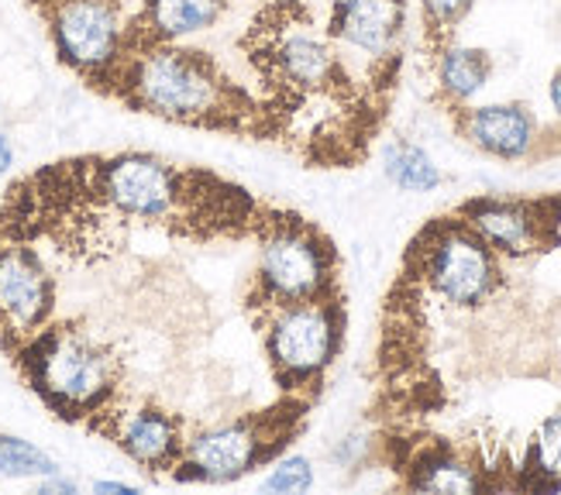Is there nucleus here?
Instances as JSON below:
<instances>
[{"label": "nucleus", "instance_id": "5701e85b", "mask_svg": "<svg viewBox=\"0 0 561 495\" xmlns=\"http://www.w3.org/2000/svg\"><path fill=\"white\" fill-rule=\"evenodd\" d=\"M558 21H561V0H558Z\"/></svg>", "mask_w": 561, "mask_h": 495}, {"label": "nucleus", "instance_id": "f257e3e1", "mask_svg": "<svg viewBox=\"0 0 561 495\" xmlns=\"http://www.w3.org/2000/svg\"><path fill=\"white\" fill-rule=\"evenodd\" d=\"M262 207L245 186L152 152L80 156L18 180L0 204V234L96 262L135 231L186 241L252 238Z\"/></svg>", "mask_w": 561, "mask_h": 495}, {"label": "nucleus", "instance_id": "39448f33", "mask_svg": "<svg viewBox=\"0 0 561 495\" xmlns=\"http://www.w3.org/2000/svg\"><path fill=\"white\" fill-rule=\"evenodd\" d=\"M310 406L313 400L307 395H279L265 410L238 413L204 430H193L169 479L183 485H228L262 472L304 434Z\"/></svg>", "mask_w": 561, "mask_h": 495}, {"label": "nucleus", "instance_id": "1a4fd4ad", "mask_svg": "<svg viewBox=\"0 0 561 495\" xmlns=\"http://www.w3.org/2000/svg\"><path fill=\"white\" fill-rule=\"evenodd\" d=\"M503 262H530L561 248L558 196H469L451 210Z\"/></svg>", "mask_w": 561, "mask_h": 495}, {"label": "nucleus", "instance_id": "a211bd4d", "mask_svg": "<svg viewBox=\"0 0 561 495\" xmlns=\"http://www.w3.org/2000/svg\"><path fill=\"white\" fill-rule=\"evenodd\" d=\"M0 475L4 479H53L62 475V464L35 448L32 440H24L18 434H0Z\"/></svg>", "mask_w": 561, "mask_h": 495}, {"label": "nucleus", "instance_id": "4468645a", "mask_svg": "<svg viewBox=\"0 0 561 495\" xmlns=\"http://www.w3.org/2000/svg\"><path fill=\"white\" fill-rule=\"evenodd\" d=\"M431 59V77H434V104L445 114L455 107L472 104L476 96L490 87L496 62L490 48L479 45H461L451 42L445 48H437Z\"/></svg>", "mask_w": 561, "mask_h": 495}, {"label": "nucleus", "instance_id": "6e6552de", "mask_svg": "<svg viewBox=\"0 0 561 495\" xmlns=\"http://www.w3.org/2000/svg\"><path fill=\"white\" fill-rule=\"evenodd\" d=\"M407 0H331L324 32L345 53L352 66L362 62L358 77L376 87L373 93L386 96L393 107V93L403 66L407 38Z\"/></svg>", "mask_w": 561, "mask_h": 495}, {"label": "nucleus", "instance_id": "9b49d317", "mask_svg": "<svg viewBox=\"0 0 561 495\" xmlns=\"http://www.w3.org/2000/svg\"><path fill=\"white\" fill-rule=\"evenodd\" d=\"M455 135L496 162H541L561 152V131L545 128L541 117L524 101L466 104L448 111Z\"/></svg>", "mask_w": 561, "mask_h": 495}, {"label": "nucleus", "instance_id": "423d86ee", "mask_svg": "<svg viewBox=\"0 0 561 495\" xmlns=\"http://www.w3.org/2000/svg\"><path fill=\"white\" fill-rule=\"evenodd\" d=\"M400 283L455 313H479L506 289V262L455 214L410 241Z\"/></svg>", "mask_w": 561, "mask_h": 495}, {"label": "nucleus", "instance_id": "aec40b11", "mask_svg": "<svg viewBox=\"0 0 561 495\" xmlns=\"http://www.w3.org/2000/svg\"><path fill=\"white\" fill-rule=\"evenodd\" d=\"M548 104L554 111V128L561 131V66L551 72V80H548Z\"/></svg>", "mask_w": 561, "mask_h": 495}, {"label": "nucleus", "instance_id": "ddd939ff", "mask_svg": "<svg viewBox=\"0 0 561 495\" xmlns=\"http://www.w3.org/2000/svg\"><path fill=\"white\" fill-rule=\"evenodd\" d=\"M400 485L413 492H485L490 468L451 440L413 444L400 461Z\"/></svg>", "mask_w": 561, "mask_h": 495}, {"label": "nucleus", "instance_id": "6ab92c4d", "mask_svg": "<svg viewBox=\"0 0 561 495\" xmlns=\"http://www.w3.org/2000/svg\"><path fill=\"white\" fill-rule=\"evenodd\" d=\"M262 488L265 492H310L313 488V464L310 458L304 454H279L273 464H270V475L262 479Z\"/></svg>", "mask_w": 561, "mask_h": 495}, {"label": "nucleus", "instance_id": "f03ea898", "mask_svg": "<svg viewBox=\"0 0 561 495\" xmlns=\"http://www.w3.org/2000/svg\"><path fill=\"white\" fill-rule=\"evenodd\" d=\"M104 96L165 124L270 141L252 87L201 45H152L125 56L111 72Z\"/></svg>", "mask_w": 561, "mask_h": 495}, {"label": "nucleus", "instance_id": "dca6fc26", "mask_svg": "<svg viewBox=\"0 0 561 495\" xmlns=\"http://www.w3.org/2000/svg\"><path fill=\"white\" fill-rule=\"evenodd\" d=\"M382 172L389 183L407 193H431L442 186V169L417 141L407 138H397L382 148Z\"/></svg>", "mask_w": 561, "mask_h": 495}, {"label": "nucleus", "instance_id": "7ed1b4c3", "mask_svg": "<svg viewBox=\"0 0 561 495\" xmlns=\"http://www.w3.org/2000/svg\"><path fill=\"white\" fill-rule=\"evenodd\" d=\"M42 406L90 434L128 403L125 358L83 320H53L8 352Z\"/></svg>", "mask_w": 561, "mask_h": 495}, {"label": "nucleus", "instance_id": "4be33fe9", "mask_svg": "<svg viewBox=\"0 0 561 495\" xmlns=\"http://www.w3.org/2000/svg\"><path fill=\"white\" fill-rule=\"evenodd\" d=\"M93 492H135L128 482H93Z\"/></svg>", "mask_w": 561, "mask_h": 495}, {"label": "nucleus", "instance_id": "f3484780", "mask_svg": "<svg viewBox=\"0 0 561 495\" xmlns=\"http://www.w3.org/2000/svg\"><path fill=\"white\" fill-rule=\"evenodd\" d=\"M421 4V38L427 56L458 42V28L469 21L476 0H417Z\"/></svg>", "mask_w": 561, "mask_h": 495}, {"label": "nucleus", "instance_id": "f8f14e48", "mask_svg": "<svg viewBox=\"0 0 561 495\" xmlns=\"http://www.w3.org/2000/svg\"><path fill=\"white\" fill-rule=\"evenodd\" d=\"M93 434L107 437L121 454L135 461L141 472H149V475L173 472L183 454V444L190 437L186 424H183V413L165 410L156 400L125 403L121 410H114Z\"/></svg>", "mask_w": 561, "mask_h": 495}, {"label": "nucleus", "instance_id": "2eb2a0df", "mask_svg": "<svg viewBox=\"0 0 561 495\" xmlns=\"http://www.w3.org/2000/svg\"><path fill=\"white\" fill-rule=\"evenodd\" d=\"M517 488L534 492H558L561 488V406L541 419V427L534 430L524 461Z\"/></svg>", "mask_w": 561, "mask_h": 495}, {"label": "nucleus", "instance_id": "0eeeda50", "mask_svg": "<svg viewBox=\"0 0 561 495\" xmlns=\"http://www.w3.org/2000/svg\"><path fill=\"white\" fill-rule=\"evenodd\" d=\"M262 331V352L279 395H307L317 400L331 365L345 348L348 303L345 292H331L321 300L286 303L255 316Z\"/></svg>", "mask_w": 561, "mask_h": 495}, {"label": "nucleus", "instance_id": "412c9836", "mask_svg": "<svg viewBox=\"0 0 561 495\" xmlns=\"http://www.w3.org/2000/svg\"><path fill=\"white\" fill-rule=\"evenodd\" d=\"M11 165H14V145L8 135H0V176H8Z\"/></svg>", "mask_w": 561, "mask_h": 495}, {"label": "nucleus", "instance_id": "20e7f679", "mask_svg": "<svg viewBox=\"0 0 561 495\" xmlns=\"http://www.w3.org/2000/svg\"><path fill=\"white\" fill-rule=\"evenodd\" d=\"M255 265L249 272V283L241 300H245L249 316L255 320L265 310H276L286 303L321 300L341 289V258L334 241L313 225V220L262 207L255 225Z\"/></svg>", "mask_w": 561, "mask_h": 495}, {"label": "nucleus", "instance_id": "9d476101", "mask_svg": "<svg viewBox=\"0 0 561 495\" xmlns=\"http://www.w3.org/2000/svg\"><path fill=\"white\" fill-rule=\"evenodd\" d=\"M59 279L32 241L0 234V348L11 352L24 337L56 320Z\"/></svg>", "mask_w": 561, "mask_h": 495}]
</instances>
